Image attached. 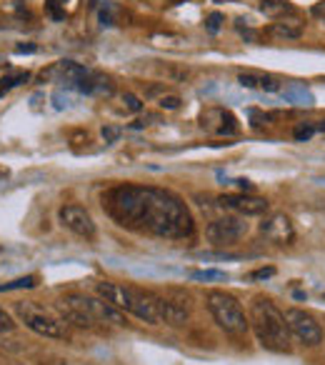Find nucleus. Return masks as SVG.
<instances>
[{
	"instance_id": "nucleus-1",
	"label": "nucleus",
	"mask_w": 325,
	"mask_h": 365,
	"mask_svg": "<svg viewBox=\"0 0 325 365\" xmlns=\"http://www.w3.org/2000/svg\"><path fill=\"white\" fill-rule=\"evenodd\" d=\"M103 210L120 228L153 238L183 240L195 230L193 215L183 198L155 185H115L103 193Z\"/></svg>"
},
{
	"instance_id": "nucleus-2",
	"label": "nucleus",
	"mask_w": 325,
	"mask_h": 365,
	"mask_svg": "<svg viewBox=\"0 0 325 365\" xmlns=\"http://www.w3.org/2000/svg\"><path fill=\"white\" fill-rule=\"evenodd\" d=\"M250 325L255 338L265 350L273 353H290V330L285 323V313L265 295H255L250 303Z\"/></svg>"
},
{
	"instance_id": "nucleus-3",
	"label": "nucleus",
	"mask_w": 325,
	"mask_h": 365,
	"mask_svg": "<svg viewBox=\"0 0 325 365\" xmlns=\"http://www.w3.org/2000/svg\"><path fill=\"white\" fill-rule=\"evenodd\" d=\"M205 303L213 315V320L230 335H245L250 328V320L245 318V310L238 300L225 290H208Z\"/></svg>"
},
{
	"instance_id": "nucleus-4",
	"label": "nucleus",
	"mask_w": 325,
	"mask_h": 365,
	"mask_svg": "<svg viewBox=\"0 0 325 365\" xmlns=\"http://www.w3.org/2000/svg\"><path fill=\"white\" fill-rule=\"evenodd\" d=\"M16 315L21 318V323H26V328H31L33 333L43 335V338H68V330H66V323L56 315L46 313L43 308L33 303H18L16 305Z\"/></svg>"
},
{
	"instance_id": "nucleus-5",
	"label": "nucleus",
	"mask_w": 325,
	"mask_h": 365,
	"mask_svg": "<svg viewBox=\"0 0 325 365\" xmlns=\"http://www.w3.org/2000/svg\"><path fill=\"white\" fill-rule=\"evenodd\" d=\"M285 323L288 330L300 345L305 348H315V345L323 343V325L315 320V315H310L303 308H288L285 310Z\"/></svg>"
},
{
	"instance_id": "nucleus-6",
	"label": "nucleus",
	"mask_w": 325,
	"mask_h": 365,
	"mask_svg": "<svg viewBox=\"0 0 325 365\" xmlns=\"http://www.w3.org/2000/svg\"><path fill=\"white\" fill-rule=\"evenodd\" d=\"M248 233V223L243 215H225V218H215L205 228V238L215 245H230L240 240Z\"/></svg>"
},
{
	"instance_id": "nucleus-7",
	"label": "nucleus",
	"mask_w": 325,
	"mask_h": 365,
	"mask_svg": "<svg viewBox=\"0 0 325 365\" xmlns=\"http://www.w3.org/2000/svg\"><path fill=\"white\" fill-rule=\"evenodd\" d=\"M58 220H61L63 228H68L71 233L81 235V238H96V220H93V215L88 213L83 205H63L61 210H58Z\"/></svg>"
},
{
	"instance_id": "nucleus-8",
	"label": "nucleus",
	"mask_w": 325,
	"mask_h": 365,
	"mask_svg": "<svg viewBox=\"0 0 325 365\" xmlns=\"http://www.w3.org/2000/svg\"><path fill=\"white\" fill-rule=\"evenodd\" d=\"M218 205L223 210L243 215V218H248V215H263V213H268V208H270V203L265 198L248 195V193H225L218 198Z\"/></svg>"
},
{
	"instance_id": "nucleus-9",
	"label": "nucleus",
	"mask_w": 325,
	"mask_h": 365,
	"mask_svg": "<svg viewBox=\"0 0 325 365\" xmlns=\"http://www.w3.org/2000/svg\"><path fill=\"white\" fill-rule=\"evenodd\" d=\"M260 233L275 245H290L295 240L293 223H290L283 213H273L270 218H265L263 223H260Z\"/></svg>"
},
{
	"instance_id": "nucleus-10",
	"label": "nucleus",
	"mask_w": 325,
	"mask_h": 365,
	"mask_svg": "<svg viewBox=\"0 0 325 365\" xmlns=\"http://www.w3.org/2000/svg\"><path fill=\"white\" fill-rule=\"evenodd\" d=\"M210 110H213V115L218 118V123L210 125L208 130L218 133V135H235V133H238V120H235L233 113L225 110V108H210Z\"/></svg>"
},
{
	"instance_id": "nucleus-11",
	"label": "nucleus",
	"mask_w": 325,
	"mask_h": 365,
	"mask_svg": "<svg viewBox=\"0 0 325 365\" xmlns=\"http://www.w3.org/2000/svg\"><path fill=\"white\" fill-rule=\"evenodd\" d=\"M268 33L275 38H283V41H298V38L303 36V23H298V21L273 23V26L268 28Z\"/></svg>"
},
{
	"instance_id": "nucleus-12",
	"label": "nucleus",
	"mask_w": 325,
	"mask_h": 365,
	"mask_svg": "<svg viewBox=\"0 0 325 365\" xmlns=\"http://www.w3.org/2000/svg\"><path fill=\"white\" fill-rule=\"evenodd\" d=\"M260 13H265L268 18H280V16H290L293 6L288 0H260Z\"/></svg>"
},
{
	"instance_id": "nucleus-13",
	"label": "nucleus",
	"mask_w": 325,
	"mask_h": 365,
	"mask_svg": "<svg viewBox=\"0 0 325 365\" xmlns=\"http://www.w3.org/2000/svg\"><path fill=\"white\" fill-rule=\"evenodd\" d=\"M28 71H11V73H6V76L0 78V96L3 93H8V91H13V88H18L21 83H26L28 81Z\"/></svg>"
},
{
	"instance_id": "nucleus-14",
	"label": "nucleus",
	"mask_w": 325,
	"mask_h": 365,
	"mask_svg": "<svg viewBox=\"0 0 325 365\" xmlns=\"http://www.w3.org/2000/svg\"><path fill=\"white\" fill-rule=\"evenodd\" d=\"M38 278L36 275H26V278H16L8 280V283H0V293H8V290H26V288H36Z\"/></svg>"
},
{
	"instance_id": "nucleus-15",
	"label": "nucleus",
	"mask_w": 325,
	"mask_h": 365,
	"mask_svg": "<svg viewBox=\"0 0 325 365\" xmlns=\"http://www.w3.org/2000/svg\"><path fill=\"white\" fill-rule=\"evenodd\" d=\"M46 11L53 21H63L66 18V0H46Z\"/></svg>"
},
{
	"instance_id": "nucleus-16",
	"label": "nucleus",
	"mask_w": 325,
	"mask_h": 365,
	"mask_svg": "<svg viewBox=\"0 0 325 365\" xmlns=\"http://www.w3.org/2000/svg\"><path fill=\"white\" fill-rule=\"evenodd\" d=\"M315 133H318V125H313V123H300L293 130V135H295V140H310Z\"/></svg>"
},
{
	"instance_id": "nucleus-17",
	"label": "nucleus",
	"mask_w": 325,
	"mask_h": 365,
	"mask_svg": "<svg viewBox=\"0 0 325 365\" xmlns=\"http://www.w3.org/2000/svg\"><path fill=\"white\" fill-rule=\"evenodd\" d=\"M258 81H260V88H263V91H268V93H278L280 88H283L275 76H258Z\"/></svg>"
},
{
	"instance_id": "nucleus-18",
	"label": "nucleus",
	"mask_w": 325,
	"mask_h": 365,
	"mask_svg": "<svg viewBox=\"0 0 325 365\" xmlns=\"http://www.w3.org/2000/svg\"><path fill=\"white\" fill-rule=\"evenodd\" d=\"M225 18H223V13H210L208 18H205V28H208V33H218L220 31V23H223Z\"/></svg>"
},
{
	"instance_id": "nucleus-19",
	"label": "nucleus",
	"mask_w": 325,
	"mask_h": 365,
	"mask_svg": "<svg viewBox=\"0 0 325 365\" xmlns=\"http://www.w3.org/2000/svg\"><path fill=\"white\" fill-rule=\"evenodd\" d=\"M13 328H16V323H13L11 313H8L6 308H0V335H3V333H11Z\"/></svg>"
},
{
	"instance_id": "nucleus-20",
	"label": "nucleus",
	"mask_w": 325,
	"mask_h": 365,
	"mask_svg": "<svg viewBox=\"0 0 325 365\" xmlns=\"http://www.w3.org/2000/svg\"><path fill=\"white\" fill-rule=\"evenodd\" d=\"M123 103H125V108H128V110H133V113H140L143 110L140 98L133 96V93H125V96H123Z\"/></svg>"
},
{
	"instance_id": "nucleus-21",
	"label": "nucleus",
	"mask_w": 325,
	"mask_h": 365,
	"mask_svg": "<svg viewBox=\"0 0 325 365\" xmlns=\"http://www.w3.org/2000/svg\"><path fill=\"white\" fill-rule=\"evenodd\" d=\"M158 106L165 108V110H175V108H180V98L178 96H162L160 101H158Z\"/></svg>"
},
{
	"instance_id": "nucleus-22",
	"label": "nucleus",
	"mask_w": 325,
	"mask_h": 365,
	"mask_svg": "<svg viewBox=\"0 0 325 365\" xmlns=\"http://www.w3.org/2000/svg\"><path fill=\"white\" fill-rule=\"evenodd\" d=\"M238 83L243 88H260L258 76H253V73H243V76H238Z\"/></svg>"
},
{
	"instance_id": "nucleus-23",
	"label": "nucleus",
	"mask_w": 325,
	"mask_h": 365,
	"mask_svg": "<svg viewBox=\"0 0 325 365\" xmlns=\"http://www.w3.org/2000/svg\"><path fill=\"white\" fill-rule=\"evenodd\" d=\"M193 278H198V280H225V273H220V270H203V273H195Z\"/></svg>"
},
{
	"instance_id": "nucleus-24",
	"label": "nucleus",
	"mask_w": 325,
	"mask_h": 365,
	"mask_svg": "<svg viewBox=\"0 0 325 365\" xmlns=\"http://www.w3.org/2000/svg\"><path fill=\"white\" fill-rule=\"evenodd\" d=\"M288 98H290V101H303L305 106H308V103H310V96L303 91V88H298V91H295V93H288Z\"/></svg>"
},
{
	"instance_id": "nucleus-25",
	"label": "nucleus",
	"mask_w": 325,
	"mask_h": 365,
	"mask_svg": "<svg viewBox=\"0 0 325 365\" xmlns=\"http://www.w3.org/2000/svg\"><path fill=\"white\" fill-rule=\"evenodd\" d=\"M118 135H120V133H118L115 128H103V138H105V143H115Z\"/></svg>"
},
{
	"instance_id": "nucleus-26",
	"label": "nucleus",
	"mask_w": 325,
	"mask_h": 365,
	"mask_svg": "<svg viewBox=\"0 0 325 365\" xmlns=\"http://www.w3.org/2000/svg\"><path fill=\"white\" fill-rule=\"evenodd\" d=\"M273 273H275L273 268H265V270H258V273H255V278H270Z\"/></svg>"
},
{
	"instance_id": "nucleus-27",
	"label": "nucleus",
	"mask_w": 325,
	"mask_h": 365,
	"mask_svg": "<svg viewBox=\"0 0 325 365\" xmlns=\"http://www.w3.org/2000/svg\"><path fill=\"white\" fill-rule=\"evenodd\" d=\"M313 13H315V16H320V18H325V3H320V6H315V8H313Z\"/></svg>"
},
{
	"instance_id": "nucleus-28",
	"label": "nucleus",
	"mask_w": 325,
	"mask_h": 365,
	"mask_svg": "<svg viewBox=\"0 0 325 365\" xmlns=\"http://www.w3.org/2000/svg\"><path fill=\"white\" fill-rule=\"evenodd\" d=\"M16 51L18 53H33V51H36V46H18Z\"/></svg>"
}]
</instances>
